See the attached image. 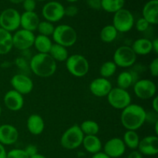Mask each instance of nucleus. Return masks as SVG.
Instances as JSON below:
<instances>
[{
	"label": "nucleus",
	"instance_id": "ea45409f",
	"mask_svg": "<svg viewBox=\"0 0 158 158\" xmlns=\"http://www.w3.org/2000/svg\"><path fill=\"white\" fill-rule=\"evenodd\" d=\"M24 151L29 157L35 155V154H38V148H37V147L34 144L27 145V146L26 147V148L24 149Z\"/></svg>",
	"mask_w": 158,
	"mask_h": 158
},
{
	"label": "nucleus",
	"instance_id": "b1692460",
	"mask_svg": "<svg viewBox=\"0 0 158 158\" xmlns=\"http://www.w3.org/2000/svg\"><path fill=\"white\" fill-rule=\"evenodd\" d=\"M131 48L137 56H147L152 52L151 40L147 38H140L136 40Z\"/></svg>",
	"mask_w": 158,
	"mask_h": 158
},
{
	"label": "nucleus",
	"instance_id": "5701e85b",
	"mask_svg": "<svg viewBox=\"0 0 158 158\" xmlns=\"http://www.w3.org/2000/svg\"><path fill=\"white\" fill-rule=\"evenodd\" d=\"M136 73H135L134 71L130 70H124L120 73L117 77V87L123 89H127L128 88L133 86L134 83L138 80Z\"/></svg>",
	"mask_w": 158,
	"mask_h": 158
},
{
	"label": "nucleus",
	"instance_id": "603ef678",
	"mask_svg": "<svg viewBox=\"0 0 158 158\" xmlns=\"http://www.w3.org/2000/svg\"><path fill=\"white\" fill-rule=\"evenodd\" d=\"M2 113V106H1V105H0V116H1Z\"/></svg>",
	"mask_w": 158,
	"mask_h": 158
},
{
	"label": "nucleus",
	"instance_id": "f3484780",
	"mask_svg": "<svg viewBox=\"0 0 158 158\" xmlns=\"http://www.w3.org/2000/svg\"><path fill=\"white\" fill-rule=\"evenodd\" d=\"M137 151L145 156H155L158 153V137L156 135L146 136L140 139Z\"/></svg>",
	"mask_w": 158,
	"mask_h": 158
},
{
	"label": "nucleus",
	"instance_id": "79ce46f5",
	"mask_svg": "<svg viewBox=\"0 0 158 158\" xmlns=\"http://www.w3.org/2000/svg\"><path fill=\"white\" fill-rule=\"evenodd\" d=\"M152 100V109L153 111L157 113L158 114V97L157 96H155L154 97H153Z\"/></svg>",
	"mask_w": 158,
	"mask_h": 158
},
{
	"label": "nucleus",
	"instance_id": "c756f323",
	"mask_svg": "<svg viewBox=\"0 0 158 158\" xmlns=\"http://www.w3.org/2000/svg\"><path fill=\"white\" fill-rule=\"evenodd\" d=\"M125 0H101V9L109 13H115L123 9Z\"/></svg>",
	"mask_w": 158,
	"mask_h": 158
},
{
	"label": "nucleus",
	"instance_id": "c9c22d12",
	"mask_svg": "<svg viewBox=\"0 0 158 158\" xmlns=\"http://www.w3.org/2000/svg\"><path fill=\"white\" fill-rule=\"evenodd\" d=\"M23 7L25 12H35L36 2L35 0H24L23 2Z\"/></svg>",
	"mask_w": 158,
	"mask_h": 158
},
{
	"label": "nucleus",
	"instance_id": "6ab92c4d",
	"mask_svg": "<svg viewBox=\"0 0 158 158\" xmlns=\"http://www.w3.org/2000/svg\"><path fill=\"white\" fill-rule=\"evenodd\" d=\"M142 18L150 25L158 23V0H150L143 6L142 9Z\"/></svg>",
	"mask_w": 158,
	"mask_h": 158
},
{
	"label": "nucleus",
	"instance_id": "1a4fd4ad",
	"mask_svg": "<svg viewBox=\"0 0 158 158\" xmlns=\"http://www.w3.org/2000/svg\"><path fill=\"white\" fill-rule=\"evenodd\" d=\"M21 14L13 8L4 9L0 13V28L11 32H15L20 27Z\"/></svg>",
	"mask_w": 158,
	"mask_h": 158
},
{
	"label": "nucleus",
	"instance_id": "2eb2a0df",
	"mask_svg": "<svg viewBox=\"0 0 158 158\" xmlns=\"http://www.w3.org/2000/svg\"><path fill=\"white\" fill-rule=\"evenodd\" d=\"M19 134L15 126L8 123L0 126V143L3 146L13 145L18 141Z\"/></svg>",
	"mask_w": 158,
	"mask_h": 158
},
{
	"label": "nucleus",
	"instance_id": "412c9836",
	"mask_svg": "<svg viewBox=\"0 0 158 158\" xmlns=\"http://www.w3.org/2000/svg\"><path fill=\"white\" fill-rule=\"evenodd\" d=\"M26 127L32 135H40L44 131L45 121L40 114H31L26 120Z\"/></svg>",
	"mask_w": 158,
	"mask_h": 158
},
{
	"label": "nucleus",
	"instance_id": "ddd939ff",
	"mask_svg": "<svg viewBox=\"0 0 158 158\" xmlns=\"http://www.w3.org/2000/svg\"><path fill=\"white\" fill-rule=\"evenodd\" d=\"M10 84L12 89L23 96L30 94L34 88V83L32 79L24 73H16L12 76L10 80Z\"/></svg>",
	"mask_w": 158,
	"mask_h": 158
},
{
	"label": "nucleus",
	"instance_id": "a18cd8bd",
	"mask_svg": "<svg viewBox=\"0 0 158 158\" xmlns=\"http://www.w3.org/2000/svg\"><path fill=\"white\" fill-rule=\"evenodd\" d=\"M7 155V151H6L5 146L0 143V158H6Z\"/></svg>",
	"mask_w": 158,
	"mask_h": 158
},
{
	"label": "nucleus",
	"instance_id": "37998d69",
	"mask_svg": "<svg viewBox=\"0 0 158 158\" xmlns=\"http://www.w3.org/2000/svg\"><path fill=\"white\" fill-rule=\"evenodd\" d=\"M152 43V51H154L156 54L158 53V39L155 38L154 40H151Z\"/></svg>",
	"mask_w": 158,
	"mask_h": 158
},
{
	"label": "nucleus",
	"instance_id": "f03ea898",
	"mask_svg": "<svg viewBox=\"0 0 158 158\" xmlns=\"http://www.w3.org/2000/svg\"><path fill=\"white\" fill-rule=\"evenodd\" d=\"M29 69L32 73L41 78H47L55 74L57 63L49 53H36L29 61Z\"/></svg>",
	"mask_w": 158,
	"mask_h": 158
},
{
	"label": "nucleus",
	"instance_id": "f704fd0d",
	"mask_svg": "<svg viewBox=\"0 0 158 158\" xmlns=\"http://www.w3.org/2000/svg\"><path fill=\"white\" fill-rule=\"evenodd\" d=\"M134 26H135L137 31L140 32H143L148 30L150 24L147 20H145L144 19L141 17V18L138 19L136 23H134Z\"/></svg>",
	"mask_w": 158,
	"mask_h": 158
},
{
	"label": "nucleus",
	"instance_id": "9b49d317",
	"mask_svg": "<svg viewBox=\"0 0 158 158\" xmlns=\"http://www.w3.org/2000/svg\"><path fill=\"white\" fill-rule=\"evenodd\" d=\"M42 15L46 21L52 23H58L65 16V7L57 1L49 2L43 6Z\"/></svg>",
	"mask_w": 158,
	"mask_h": 158
},
{
	"label": "nucleus",
	"instance_id": "3c124183",
	"mask_svg": "<svg viewBox=\"0 0 158 158\" xmlns=\"http://www.w3.org/2000/svg\"><path fill=\"white\" fill-rule=\"evenodd\" d=\"M66 1L67 2H77V1H79V0H66Z\"/></svg>",
	"mask_w": 158,
	"mask_h": 158
},
{
	"label": "nucleus",
	"instance_id": "09e8293b",
	"mask_svg": "<svg viewBox=\"0 0 158 158\" xmlns=\"http://www.w3.org/2000/svg\"><path fill=\"white\" fill-rule=\"evenodd\" d=\"M9 1L12 4H20V3H23L24 0H9Z\"/></svg>",
	"mask_w": 158,
	"mask_h": 158
},
{
	"label": "nucleus",
	"instance_id": "393cba45",
	"mask_svg": "<svg viewBox=\"0 0 158 158\" xmlns=\"http://www.w3.org/2000/svg\"><path fill=\"white\" fill-rule=\"evenodd\" d=\"M12 48V34L0 28V55H6Z\"/></svg>",
	"mask_w": 158,
	"mask_h": 158
},
{
	"label": "nucleus",
	"instance_id": "c03bdc74",
	"mask_svg": "<svg viewBox=\"0 0 158 158\" xmlns=\"http://www.w3.org/2000/svg\"><path fill=\"white\" fill-rule=\"evenodd\" d=\"M91 158H110L109 156L106 155L104 152L103 151H100V152L97 153V154H93L92 157Z\"/></svg>",
	"mask_w": 158,
	"mask_h": 158
},
{
	"label": "nucleus",
	"instance_id": "dca6fc26",
	"mask_svg": "<svg viewBox=\"0 0 158 158\" xmlns=\"http://www.w3.org/2000/svg\"><path fill=\"white\" fill-rule=\"evenodd\" d=\"M113 88L112 83L108 79L98 77L89 83V89L91 94L97 97H104L108 95Z\"/></svg>",
	"mask_w": 158,
	"mask_h": 158
},
{
	"label": "nucleus",
	"instance_id": "a19ab883",
	"mask_svg": "<svg viewBox=\"0 0 158 158\" xmlns=\"http://www.w3.org/2000/svg\"><path fill=\"white\" fill-rule=\"evenodd\" d=\"M127 158H143V155L137 150L132 151L127 156Z\"/></svg>",
	"mask_w": 158,
	"mask_h": 158
},
{
	"label": "nucleus",
	"instance_id": "bb28decb",
	"mask_svg": "<svg viewBox=\"0 0 158 158\" xmlns=\"http://www.w3.org/2000/svg\"><path fill=\"white\" fill-rule=\"evenodd\" d=\"M49 54L56 63L57 62H60V63L66 62V60L69 57L67 48L60 46V45L56 44V43L52 44Z\"/></svg>",
	"mask_w": 158,
	"mask_h": 158
},
{
	"label": "nucleus",
	"instance_id": "4c0bfd02",
	"mask_svg": "<svg viewBox=\"0 0 158 158\" xmlns=\"http://www.w3.org/2000/svg\"><path fill=\"white\" fill-rule=\"evenodd\" d=\"M79 9L77 6L74 5H70L65 8V15L68 17H74L78 14Z\"/></svg>",
	"mask_w": 158,
	"mask_h": 158
},
{
	"label": "nucleus",
	"instance_id": "423d86ee",
	"mask_svg": "<svg viewBox=\"0 0 158 158\" xmlns=\"http://www.w3.org/2000/svg\"><path fill=\"white\" fill-rule=\"evenodd\" d=\"M134 23L135 20L132 12L123 8L114 13L112 25L118 32L126 33L134 28Z\"/></svg>",
	"mask_w": 158,
	"mask_h": 158
},
{
	"label": "nucleus",
	"instance_id": "a211bd4d",
	"mask_svg": "<svg viewBox=\"0 0 158 158\" xmlns=\"http://www.w3.org/2000/svg\"><path fill=\"white\" fill-rule=\"evenodd\" d=\"M3 103L9 110L12 112L19 111L24 106V97L14 89L7 91L3 97Z\"/></svg>",
	"mask_w": 158,
	"mask_h": 158
},
{
	"label": "nucleus",
	"instance_id": "0eeeda50",
	"mask_svg": "<svg viewBox=\"0 0 158 158\" xmlns=\"http://www.w3.org/2000/svg\"><path fill=\"white\" fill-rule=\"evenodd\" d=\"M137 56L131 46H121L117 48L113 56V60L117 67L129 68L134 66Z\"/></svg>",
	"mask_w": 158,
	"mask_h": 158
},
{
	"label": "nucleus",
	"instance_id": "a878e982",
	"mask_svg": "<svg viewBox=\"0 0 158 158\" xmlns=\"http://www.w3.org/2000/svg\"><path fill=\"white\" fill-rule=\"evenodd\" d=\"M52 44L53 43L49 37L39 34L35 35L33 46L39 53H49Z\"/></svg>",
	"mask_w": 158,
	"mask_h": 158
},
{
	"label": "nucleus",
	"instance_id": "f257e3e1",
	"mask_svg": "<svg viewBox=\"0 0 158 158\" xmlns=\"http://www.w3.org/2000/svg\"><path fill=\"white\" fill-rule=\"evenodd\" d=\"M147 111L143 106L137 103H131L122 110L120 114L121 124L127 131H135L140 129L146 123Z\"/></svg>",
	"mask_w": 158,
	"mask_h": 158
},
{
	"label": "nucleus",
	"instance_id": "58836bf2",
	"mask_svg": "<svg viewBox=\"0 0 158 158\" xmlns=\"http://www.w3.org/2000/svg\"><path fill=\"white\" fill-rule=\"evenodd\" d=\"M86 4L94 10L98 11L101 9V0H86Z\"/></svg>",
	"mask_w": 158,
	"mask_h": 158
},
{
	"label": "nucleus",
	"instance_id": "49530a36",
	"mask_svg": "<svg viewBox=\"0 0 158 158\" xmlns=\"http://www.w3.org/2000/svg\"><path fill=\"white\" fill-rule=\"evenodd\" d=\"M17 65H18V66L19 68H23L25 67V66H27V65H26V60H23V59L22 58L17 59Z\"/></svg>",
	"mask_w": 158,
	"mask_h": 158
},
{
	"label": "nucleus",
	"instance_id": "c85d7f7f",
	"mask_svg": "<svg viewBox=\"0 0 158 158\" xmlns=\"http://www.w3.org/2000/svg\"><path fill=\"white\" fill-rule=\"evenodd\" d=\"M118 32L113 25H106L100 32V38L105 43H110L117 39Z\"/></svg>",
	"mask_w": 158,
	"mask_h": 158
},
{
	"label": "nucleus",
	"instance_id": "e433bc0d",
	"mask_svg": "<svg viewBox=\"0 0 158 158\" xmlns=\"http://www.w3.org/2000/svg\"><path fill=\"white\" fill-rule=\"evenodd\" d=\"M149 71L151 75L153 77H158V58L156 57L151 62L149 65Z\"/></svg>",
	"mask_w": 158,
	"mask_h": 158
},
{
	"label": "nucleus",
	"instance_id": "8fccbe9b",
	"mask_svg": "<svg viewBox=\"0 0 158 158\" xmlns=\"http://www.w3.org/2000/svg\"><path fill=\"white\" fill-rule=\"evenodd\" d=\"M154 131H155V134L154 135H158V121L154 123Z\"/></svg>",
	"mask_w": 158,
	"mask_h": 158
},
{
	"label": "nucleus",
	"instance_id": "aec40b11",
	"mask_svg": "<svg viewBox=\"0 0 158 158\" xmlns=\"http://www.w3.org/2000/svg\"><path fill=\"white\" fill-rule=\"evenodd\" d=\"M40 19L35 12H24L20 16V27L34 32L37 29Z\"/></svg>",
	"mask_w": 158,
	"mask_h": 158
},
{
	"label": "nucleus",
	"instance_id": "2f4dec72",
	"mask_svg": "<svg viewBox=\"0 0 158 158\" xmlns=\"http://www.w3.org/2000/svg\"><path fill=\"white\" fill-rule=\"evenodd\" d=\"M117 66L113 61H106L101 65L100 68V77L109 79L116 73Z\"/></svg>",
	"mask_w": 158,
	"mask_h": 158
},
{
	"label": "nucleus",
	"instance_id": "864d4df0",
	"mask_svg": "<svg viewBox=\"0 0 158 158\" xmlns=\"http://www.w3.org/2000/svg\"><path fill=\"white\" fill-rule=\"evenodd\" d=\"M35 2H44L46 1V0H35Z\"/></svg>",
	"mask_w": 158,
	"mask_h": 158
},
{
	"label": "nucleus",
	"instance_id": "4468645a",
	"mask_svg": "<svg viewBox=\"0 0 158 158\" xmlns=\"http://www.w3.org/2000/svg\"><path fill=\"white\" fill-rule=\"evenodd\" d=\"M126 149V146L121 138L113 137L104 143L102 150L110 158H119L125 154Z\"/></svg>",
	"mask_w": 158,
	"mask_h": 158
},
{
	"label": "nucleus",
	"instance_id": "72a5a7b5",
	"mask_svg": "<svg viewBox=\"0 0 158 158\" xmlns=\"http://www.w3.org/2000/svg\"><path fill=\"white\" fill-rule=\"evenodd\" d=\"M6 158H29V157L25 152L24 149L15 148L8 151Z\"/></svg>",
	"mask_w": 158,
	"mask_h": 158
},
{
	"label": "nucleus",
	"instance_id": "4be33fe9",
	"mask_svg": "<svg viewBox=\"0 0 158 158\" xmlns=\"http://www.w3.org/2000/svg\"><path fill=\"white\" fill-rule=\"evenodd\" d=\"M82 145L85 151L91 154L100 152L103 149V143L101 140L97 135L84 136Z\"/></svg>",
	"mask_w": 158,
	"mask_h": 158
},
{
	"label": "nucleus",
	"instance_id": "de8ad7c7",
	"mask_svg": "<svg viewBox=\"0 0 158 158\" xmlns=\"http://www.w3.org/2000/svg\"><path fill=\"white\" fill-rule=\"evenodd\" d=\"M29 158H46V157H45L44 155H43V154H35V155H33V156H32V157H30Z\"/></svg>",
	"mask_w": 158,
	"mask_h": 158
},
{
	"label": "nucleus",
	"instance_id": "f8f14e48",
	"mask_svg": "<svg viewBox=\"0 0 158 158\" xmlns=\"http://www.w3.org/2000/svg\"><path fill=\"white\" fill-rule=\"evenodd\" d=\"M35 34L30 31L20 29L12 35V45L18 50L24 52L33 46L35 40Z\"/></svg>",
	"mask_w": 158,
	"mask_h": 158
},
{
	"label": "nucleus",
	"instance_id": "20e7f679",
	"mask_svg": "<svg viewBox=\"0 0 158 158\" xmlns=\"http://www.w3.org/2000/svg\"><path fill=\"white\" fill-rule=\"evenodd\" d=\"M83 137L84 134L80 130V126L74 124L67 128L62 134L60 145L66 150H76L82 145Z\"/></svg>",
	"mask_w": 158,
	"mask_h": 158
},
{
	"label": "nucleus",
	"instance_id": "6e6552de",
	"mask_svg": "<svg viewBox=\"0 0 158 158\" xmlns=\"http://www.w3.org/2000/svg\"><path fill=\"white\" fill-rule=\"evenodd\" d=\"M109 104L113 108L117 110H123L129 106L132 101L131 95L127 89L119 87L112 88L108 95L106 96Z\"/></svg>",
	"mask_w": 158,
	"mask_h": 158
},
{
	"label": "nucleus",
	"instance_id": "473e14b6",
	"mask_svg": "<svg viewBox=\"0 0 158 158\" xmlns=\"http://www.w3.org/2000/svg\"><path fill=\"white\" fill-rule=\"evenodd\" d=\"M54 29H55V26H54L53 23L44 20V21L40 22L36 30L38 31L40 35L49 37L52 36V33L54 32Z\"/></svg>",
	"mask_w": 158,
	"mask_h": 158
},
{
	"label": "nucleus",
	"instance_id": "7c9ffc66",
	"mask_svg": "<svg viewBox=\"0 0 158 158\" xmlns=\"http://www.w3.org/2000/svg\"><path fill=\"white\" fill-rule=\"evenodd\" d=\"M80 127L84 136L97 135L100 131V126L98 123L91 120H84L80 125Z\"/></svg>",
	"mask_w": 158,
	"mask_h": 158
},
{
	"label": "nucleus",
	"instance_id": "9d476101",
	"mask_svg": "<svg viewBox=\"0 0 158 158\" xmlns=\"http://www.w3.org/2000/svg\"><path fill=\"white\" fill-rule=\"evenodd\" d=\"M134 93L137 98L146 100L152 99L157 94V85L149 79H140L133 85Z\"/></svg>",
	"mask_w": 158,
	"mask_h": 158
},
{
	"label": "nucleus",
	"instance_id": "cd10ccee",
	"mask_svg": "<svg viewBox=\"0 0 158 158\" xmlns=\"http://www.w3.org/2000/svg\"><path fill=\"white\" fill-rule=\"evenodd\" d=\"M123 141L124 143L126 148L132 151H136L138 148L140 143V136L135 131H126L123 137Z\"/></svg>",
	"mask_w": 158,
	"mask_h": 158
},
{
	"label": "nucleus",
	"instance_id": "7ed1b4c3",
	"mask_svg": "<svg viewBox=\"0 0 158 158\" xmlns=\"http://www.w3.org/2000/svg\"><path fill=\"white\" fill-rule=\"evenodd\" d=\"M52 37L53 43L68 48L75 45L78 35L73 27L69 25L61 24L55 26Z\"/></svg>",
	"mask_w": 158,
	"mask_h": 158
},
{
	"label": "nucleus",
	"instance_id": "39448f33",
	"mask_svg": "<svg viewBox=\"0 0 158 158\" xmlns=\"http://www.w3.org/2000/svg\"><path fill=\"white\" fill-rule=\"evenodd\" d=\"M66 67L72 76L78 78L85 77L89 70V63L86 57L80 54L69 56L66 60Z\"/></svg>",
	"mask_w": 158,
	"mask_h": 158
}]
</instances>
